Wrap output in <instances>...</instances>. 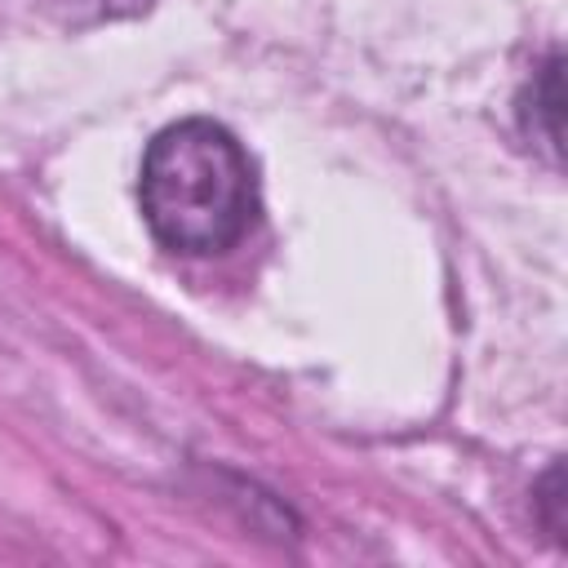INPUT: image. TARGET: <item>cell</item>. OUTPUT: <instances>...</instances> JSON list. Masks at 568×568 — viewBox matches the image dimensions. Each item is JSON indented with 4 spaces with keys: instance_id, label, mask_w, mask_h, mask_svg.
Masks as SVG:
<instances>
[{
    "instance_id": "obj_1",
    "label": "cell",
    "mask_w": 568,
    "mask_h": 568,
    "mask_svg": "<svg viewBox=\"0 0 568 568\" xmlns=\"http://www.w3.org/2000/svg\"><path fill=\"white\" fill-rule=\"evenodd\" d=\"M138 195L151 235L191 257L231 248L257 209L253 164L213 120H178L160 129L142 155Z\"/></svg>"
}]
</instances>
